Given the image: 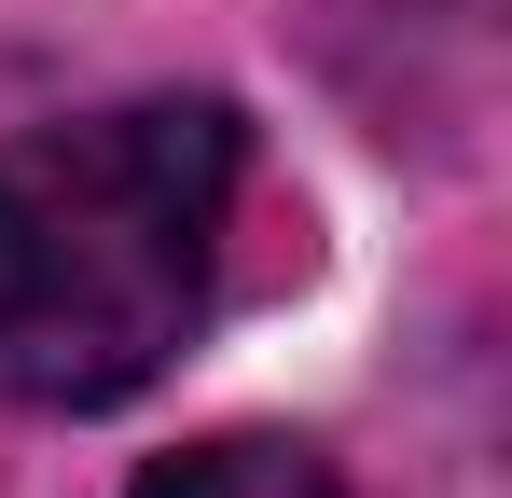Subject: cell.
<instances>
[{
    "mask_svg": "<svg viewBox=\"0 0 512 498\" xmlns=\"http://www.w3.org/2000/svg\"><path fill=\"white\" fill-rule=\"evenodd\" d=\"M236 180V97H125L0 139V415L139 402L222 291Z\"/></svg>",
    "mask_w": 512,
    "mask_h": 498,
    "instance_id": "1",
    "label": "cell"
},
{
    "mask_svg": "<svg viewBox=\"0 0 512 498\" xmlns=\"http://www.w3.org/2000/svg\"><path fill=\"white\" fill-rule=\"evenodd\" d=\"M125 498H346V471L305 429H208V443H167Z\"/></svg>",
    "mask_w": 512,
    "mask_h": 498,
    "instance_id": "2",
    "label": "cell"
}]
</instances>
